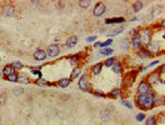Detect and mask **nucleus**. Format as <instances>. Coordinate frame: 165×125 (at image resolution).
<instances>
[{"label": "nucleus", "mask_w": 165, "mask_h": 125, "mask_svg": "<svg viewBox=\"0 0 165 125\" xmlns=\"http://www.w3.org/2000/svg\"><path fill=\"white\" fill-rule=\"evenodd\" d=\"M136 105L144 108V109H153L155 106V94L153 91L148 94H138L136 97Z\"/></svg>", "instance_id": "nucleus-1"}, {"label": "nucleus", "mask_w": 165, "mask_h": 125, "mask_svg": "<svg viewBox=\"0 0 165 125\" xmlns=\"http://www.w3.org/2000/svg\"><path fill=\"white\" fill-rule=\"evenodd\" d=\"M139 36H140V40H141V45L143 48H148V45H149L151 41H153V33H151L150 29H140V30L138 31Z\"/></svg>", "instance_id": "nucleus-2"}, {"label": "nucleus", "mask_w": 165, "mask_h": 125, "mask_svg": "<svg viewBox=\"0 0 165 125\" xmlns=\"http://www.w3.org/2000/svg\"><path fill=\"white\" fill-rule=\"evenodd\" d=\"M45 51H46L48 58H56L60 54V47L58 44H52V45H49Z\"/></svg>", "instance_id": "nucleus-3"}, {"label": "nucleus", "mask_w": 165, "mask_h": 125, "mask_svg": "<svg viewBox=\"0 0 165 125\" xmlns=\"http://www.w3.org/2000/svg\"><path fill=\"white\" fill-rule=\"evenodd\" d=\"M130 45H132L133 49H135L136 51H140V50L143 49L141 40H140V36H139L138 33H136V34H134V35H132V38H130Z\"/></svg>", "instance_id": "nucleus-4"}, {"label": "nucleus", "mask_w": 165, "mask_h": 125, "mask_svg": "<svg viewBox=\"0 0 165 125\" xmlns=\"http://www.w3.org/2000/svg\"><path fill=\"white\" fill-rule=\"evenodd\" d=\"M1 12H3V15L5 16V18H13L14 14H15L14 5H11V4H5V5L3 6V9H1Z\"/></svg>", "instance_id": "nucleus-5"}, {"label": "nucleus", "mask_w": 165, "mask_h": 125, "mask_svg": "<svg viewBox=\"0 0 165 125\" xmlns=\"http://www.w3.org/2000/svg\"><path fill=\"white\" fill-rule=\"evenodd\" d=\"M151 91V85L146 80H143L140 84L138 85V94H148Z\"/></svg>", "instance_id": "nucleus-6"}, {"label": "nucleus", "mask_w": 165, "mask_h": 125, "mask_svg": "<svg viewBox=\"0 0 165 125\" xmlns=\"http://www.w3.org/2000/svg\"><path fill=\"white\" fill-rule=\"evenodd\" d=\"M107 11V5H105L104 3H98L94 8V10H93V15L94 16H103V14Z\"/></svg>", "instance_id": "nucleus-7"}, {"label": "nucleus", "mask_w": 165, "mask_h": 125, "mask_svg": "<svg viewBox=\"0 0 165 125\" xmlns=\"http://www.w3.org/2000/svg\"><path fill=\"white\" fill-rule=\"evenodd\" d=\"M78 86H79L80 90H84V91L90 90V89H89V88H90V85H89V80H88V76H86V75H83V76L79 78Z\"/></svg>", "instance_id": "nucleus-8"}, {"label": "nucleus", "mask_w": 165, "mask_h": 125, "mask_svg": "<svg viewBox=\"0 0 165 125\" xmlns=\"http://www.w3.org/2000/svg\"><path fill=\"white\" fill-rule=\"evenodd\" d=\"M33 58H34V59H35L36 61H44L46 58H48V55H46V51H45V50H43V49H38L34 53Z\"/></svg>", "instance_id": "nucleus-9"}, {"label": "nucleus", "mask_w": 165, "mask_h": 125, "mask_svg": "<svg viewBox=\"0 0 165 125\" xmlns=\"http://www.w3.org/2000/svg\"><path fill=\"white\" fill-rule=\"evenodd\" d=\"M77 44H78V36L73 35V36H69V38L66 39L65 47H66L68 49H71V48H74Z\"/></svg>", "instance_id": "nucleus-10"}, {"label": "nucleus", "mask_w": 165, "mask_h": 125, "mask_svg": "<svg viewBox=\"0 0 165 125\" xmlns=\"http://www.w3.org/2000/svg\"><path fill=\"white\" fill-rule=\"evenodd\" d=\"M148 50H149V53L150 54H156V53H159V50H160V47H159V43L158 41H151V43L148 45Z\"/></svg>", "instance_id": "nucleus-11"}, {"label": "nucleus", "mask_w": 165, "mask_h": 125, "mask_svg": "<svg viewBox=\"0 0 165 125\" xmlns=\"http://www.w3.org/2000/svg\"><path fill=\"white\" fill-rule=\"evenodd\" d=\"M70 83H71V79H68V78H63V79H60V80H58L56 81V86H59V88H68L70 85Z\"/></svg>", "instance_id": "nucleus-12"}, {"label": "nucleus", "mask_w": 165, "mask_h": 125, "mask_svg": "<svg viewBox=\"0 0 165 125\" xmlns=\"http://www.w3.org/2000/svg\"><path fill=\"white\" fill-rule=\"evenodd\" d=\"M160 80V78H159V73H151L149 76H148V83L151 85V84H155L156 81H159Z\"/></svg>", "instance_id": "nucleus-13"}, {"label": "nucleus", "mask_w": 165, "mask_h": 125, "mask_svg": "<svg viewBox=\"0 0 165 125\" xmlns=\"http://www.w3.org/2000/svg\"><path fill=\"white\" fill-rule=\"evenodd\" d=\"M111 68H113V72L115 73V74H118V75L121 74V73H123V70H124V68H123V64H121L120 61H115Z\"/></svg>", "instance_id": "nucleus-14"}, {"label": "nucleus", "mask_w": 165, "mask_h": 125, "mask_svg": "<svg viewBox=\"0 0 165 125\" xmlns=\"http://www.w3.org/2000/svg\"><path fill=\"white\" fill-rule=\"evenodd\" d=\"M101 70H103V63H96L91 69V74L93 75H99L101 73Z\"/></svg>", "instance_id": "nucleus-15"}, {"label": "nucleus", "mask_w": 165, "mask_h": 125, "mask_svg": "<svg viewBox=\"0 0 165 125\" xmlns=\"http://www.w3.org/2000/svg\"><path fill=\"white\" fill-rule=\"evenodd\" d=\"M81 72H83V69L80 68V66H75V68H73V72H71V74H70V79L73 80V79L80 76Z\"/></svg>", "instance_id": "nucleus-16"}, {"label": "nucleus", "mask_w": 165, "mask_h": 125, "mask_svg": "<svg viewBox=\"0 0 165 125\" xmlns=\"http://www.w3.org/2000/svg\"><path fill=\"white\" fill-rule=\"evenodd\" d=\"M150 55H151V54L149 53V50L145 49V48H143L140 51H138V56L140 58V59H148Z\"/></svg>", "instance_id": "nucleus-17"}, {"label": "nucleus", "mask_w": 165, "mask_h": 125, "mask_svg": "<svg viewBox=\"0 0 165 125\" xmlns=\"http://www.w3.org/2000/svg\"><path fill=\"white\" fill-rule=\"evenodd\" d=\"M125 19L119 16V18H113V19H107L105 20V24H120V23H124Z\"/></svg>", "instance_id": "nucleus-18"}, {"label": "nucleus", "mask_w": 165, "mask_h": 125, "mask_svg": "<svg viewBox=\"0 0 165 125\" xmlns=\"http://www.w3.org/2000/svg\"><path fill=\"white\" fill-rule=\"evenodd\" d=\"M13 73H15V69L11 66V64L5 65V66L3 68V74L5 75V76H8V75H10V74H13Z\"/></svg>", "instance_id": "nucleus-19"}, {"label": "nucleus", "mask_w": 165, "mask_h": 125, "mask_svg": "<svg viewBox=\"0 0 165 125\" xmlns=\"http://www.w3.org/2000/svg\"><path fill=\"white\" fill-rule=\"evenodd\" d=\"M100 55H104V56H109V55H113L114 50L113 48H104V49H100Z\"/></svg>", "instance_id": "nucleus-20"}, {"label": "nucleus", "mask_w": 165, "mask_h": 125, "mask_svg": "<svg viewBox=\"0 0 165 125\" xmlns=\"http://www.w3.org/2000/svg\"><path fill=\"white\" fill-rule=\"evenodd\" d=\"M100 119L103 120V122H108V120H110V111L109 110H103L100 112Z\"/></svg>", "instance_id": "nucleus-21"}, {"label": "nucleus", "mask_w": 165, "mask_h": 125, "mask_svg": "<svg viewBox=\"0 0 165 125\" xmlns=\"http://www.w3.org/2000/svg\"><path fill=\"white\" fill-rule=\"evenodd\" d=\"M143 8H144L143 1H135V3L133 4V11H135V12L140 11V10L143 9Z\"/></svg>", "instance_id": "nucleus-22"}, {"label": "nucleus", "mask_w": 165, "mask_h": 125, "mask_svg": "<svg viewBox=\"0 0 165 125\" xmlns=\"http://www.w3.org/2000/svg\"><path fill=\"white\" fill-rule=\"evenodd\" d=\"M123 31H124V28H118V29H114V30H111L110 33H108V36H109V38H111V36L119 35V34H121Z\"/></svg>", "instance_id": "nucleus-23"}, {"label": "nucleus", "mask_w": 165, "mask_h": 125, "mask_svg": "<svg viewBox=\"0 0 165 125\" xmlns=\"http://www.w3.org/2000/svg\"><path fill=\"white\" fill-rule=\"evenodd\" d=\"M156 120H158V119H156V116L151 115V116H149V118L145 119V125H155Z\"/></svg>", "instance_id": "nucleus-24"}, {"label": "nucleus", "mask_w": 165, "mask_h": 125, "mask_svg": "<svg viewBox=\"0 0 165 125\" xmlns=\"http://www.w3.org/2000/svg\"><path fill=\"white\" fill-rule=\"evenodd\" d=\"M115 61H116V60H115V58H108V59L104 61V64H103V65H104V66H107V68H111Z\"/></svg>", "instance_id": "nucleus-25"}, {"label": "nucleus", "mask_w": 165, "mask_h": 125, "mask_svg": "<svg viewBox=\"0 0 165 125\" xmlns=\"http://www.w3.org/2000/svg\"><path fill=\"white\" fill-rule=\"evenodd\" d=\"M29 81H30V80H29L28 75H25V74L19 75V78H18V83H22V84H28Z\"/></svg>", "instance_id": "nucleus-26"}, {"label": "nucleus", "mask_w": 165, "mask_h": 125, "mask_svg": "<svg viewBox=\"0 0 165 125\" xmlns=\"http://www.w3.org/2000/svg\"><path fill=\"white\" fill-rule=\"evenodd\" d=\"M18 78H19L18 74H16V73H13V74H10V75H8L5 79H6L8 81H14V83H16V81H18Z\"/></svg>", "instance_id": "nucleus-27"}, {"label": "nucleus", "mask_w": 165, "mask_h": 125, "mask_svg": "<svg viewBox=\"0 0 165 125\" xmlns=\"http://www.w3.org/2000/svg\"><path fill=\"white\" fill-rule=\"evenodd\" d=\"M78 4L81 8H84V9H86V8H89L91 5V1L90 0H80V1H78Z\"/></svg>", "instance_id": "nucleus-28"}, {"label": "nucleus", "mask_w": 165, "mask_h": 125, "mask_svg": "<svg viewBox=\"0 0 165 125\" xmlns=\"http://www.w3.org/2000/svg\"><path fill=\"white\" fill-rule=\"evenodd\" d=\"M120 47H121V49L128 50V49L130 48V40H129V39H123L121 44H120Z\"/></svg>", "instance_id": "nucleus-29"}, {"label": "nucleus", "mask_w": 165, "mask_h": 125, "mask_svg": "<svg viewBox=\"0 0 165 125\" xmlns=\"http://www.w3.org/2000/svg\"><path fill=\"white\" fill-rule=\"evenodd\" d=\"M35 84H36V85H44V86H49V85H52V84H50V83H48V81H46L45 79H43V78L36 79Z\"/></svg>", "instance_id": "nucleus-30"}, {"label": "nucleus", "mask_w": 165, "mask_h": 125, "mask_svg": "<svg viewBox=\"0 0 165 125\" xmlns=\"http://www.w3.org/2000/svg\"><path fill=\"white\" fill-rule=\"evenodd\" d=\"M11 66L14 68L15 70H22L23 69V64L20 61H13L11 63Z\"/></svg>", "instance_id": "nucleus-31"}, {"label": "nucleus", "mask_w": 165, "mask_h": 125, "mask_svg": "<svg viewBox=\"0 0 165 125\" xmlns=\"http://www.w3.org/2000/svg\"><path fill=\"white\" fill-rule=\"evenodd\" d=\"M78 60H79V54H75V55L69 58V63H70V64H73V65L77 64Z\"/></svg>", "instance_id": "nucleus-32"}, {"label": "nucleus", "mask_w": 165, "mask_h": 125, "mask_svg": "<svg viewBox=\"0 0 165 125\" xmlns=\"http://www.w3.org/2000/svg\"><path fill=\"white\" fill-rule=\"evenodd\" d=\"M110 97H119V95H120V89H119V88H114V89L111 90V91H110Z\"/></svg>", "instance_id": "nucleus-33"}, {"label": "nucleus", "mask_w": 165, "mask_h": 125, "mask_svg": "<svg viewBox=\"0 0 165 125\" xmlns=\"http://www.w3.org/2000/svg\"><path fill=\"white\" fill-rule=\"evenodd\" d=\"M6 101V94L5 93H0V106H3Z\"/></svg>", "instance_id": "nucleus-34"}, {"label": "nucleus", "mask_w": 165, "mask_h": 125, "mask_svg": "<svg viewBox=\"0 0 165 125\" xmlns=\"http://www.w3.org/2000/svg\"><path fill=\"white\" fill-rule=\"evenodd\" d=\"M113 44V39H108L107 41H104V43H101V49H104V48H108L110 47V45Z\"/></svg>", "instance_id": "nucleus-35"}, {"label": "nucleus", "mask_w": 165, "mask_h": 125, "mask_svg": "<svg viewBox=\"0 0 165 125\" xmlns=\"http://www.w3.org/2000/svg\"><path fill=\"white\" fill-rule=\"evenodd\" d=\"M13 93H14L15 97H20V95L24 93V89H23V88H18V89H14V91H13Z\"/></svg>", "instance_id": "nucleus-36"}, {"label": "nucleus", "mask_w": 165, "mask_h": 125, "mask_svg": "<svg viewBox=\"0 0 165 125\" xmlns=\"http://www.w3.org/2000/svg\"><path fill=\"white\" fill-rule=\"evenodd\" d=\"M145 119H146V116H145L144 112H139V114L136 115V120H138V122H144Z\"/></svg>", "instance_id": "nucleus-37"}, {"label": "nucleus", "mask_w": 165, "mask_h": 125, "mask_svg": "<svg viewBox=\"0 0 165 125\" xmlns=\"http://www.w3.org/2000/svg\"><path fill=\"white\" fill-rule=\"evenodd\" d=\"M164 104L165 103V99H163L162 97H156L155 95V105H159V104Z\"/></svg>", "instance_id": "nucleus-38"}, {"label": "nucleus", "mask_w": 165, "mask_h": 125, "mask_svg": "<svg viewBox=\"0 0 165 125\" xmlns=\"http://www.w3.org/2000/svg\"><path fill=\"white\" fill-rule=\"evenodd\" d=\"M121 104H123V105H124V106L128 108V109H133V105H132V104H130V103L128 101V100H121Z\"/></svg>", "instance_id": "nucleus-39"}, {"label": "nucleus", "mask_w": 165, "mask_h": 125, "mask_svg": "<svg viewBox=\"0 0 165 125\" xmlns=\"http://www.w3.org/2000/svg\"><path fill=\"white\" fill-rule=\"evenodd\" d=\"M31 73L34 75H38L39 78H43V74H41V72H40L39 69H31Z\"/></svg>", "instance_id": "nucleus-40"}, {"label": "nucleus", "mask_w": 165, "mask_h": 125, "mask_svg": "<svg viewBox=\"0 0 165 125\" xmlns=\"http://www.w3.org/2000/svg\"><path fill=\"white\" fill-rule=\"evenodd\" d=\"M93 94L94 95H96V97H101V98H105L107 95H105L103 91H99V90H95V91H93Z\"/></svg>", "instance_id": "nucleus-41"}, {"label": "nucleus", "mask_w": 165, "mask_h": 125, "mask_svg": "<svg viewBox=\"0 0 165 125\" xmlns=\"http://www.w3.org/2000/svg\"><path fill=\"white\" fill-rule=\"evenodd\" d=\"M158 64H159V61H158V60H154V61H151L149 65H145V66H146V69H148V68H153V66L158 65Z\"/></svg>", "instance_id": "nucleus-42"}, {"label": "nucleus", "mask_w": 165, "mask_h": 125, "mask_svg": "<svg viewBox=\"0 0 165 125\" xmlns=\"http://www.w3.org/2000/svg\"><path fill=\"white\" fill-rule=\"evenodd\" d=\"M95 40H96V36H95V35L86 38V41H88V43H93V41H95Z\"/></svg>", "instance_id": "nucleus-43"}, {"label": "nucleus", "mask_w": 165, "mask_h": 125, "mask_svg": "<svg viewBox=\"0 0 165 125\" xmlns=\"http://www.w3.org/2000/svg\"><path fill=\"white\" fill-rule=\"evenodd\" d=\"M159 120H160V122H165V111L159 114Z\"/></svg>", "instance_id": "nucleus-44"}, {"label": "nucleus", "mask_w": 165, "mask_h": 125, "mask_svg": "<svg viewBox=\"0 0 165 125\" xmlns=\"http://www.w3.org/2000/svg\"><path fill=\"white\" fill-rule=\"evenodd\" d=\"M159 73H160V74H165V63L159 68Z\"/></svg>", "instance_id": "nucleus-45"}, {"label": "nucleus", "mask_w": 165, "mask_h": 125, "mask_svg": "<svg viewBox=\"0 0 165 125\" xmlns=\"http://www.w3.org/2000/svg\"><path fill=\"white\" fill-rule=\"evenodd\" d=\"M160 28H162L163 30H165V18L162 20V22H160Z\"/></svg>", "instance_id": "nucleus-46"}, {"label": "nucleus", "mask_w": 165, "mask_h": 125, "mask_svg": "<svg viewBox=\"0 0 165 125\" xmlns=\"http://www.w3.org/2000/svg\"><path fill=\"white\" fill-rule=\"evenodd\" d=\"M145 70H146V66H140L138 72H139V73H143V72H145Z\"/></svg>", "instance_id": "nucleus-47"}, {"label": "nucleus", "mask_w": 165, "mask_h": 125, "mask_svg": "<svg viewBox=\"0 0 165 125\" xmlns=\"http://www.w3.org/2000/svg\"><path fill=\"white\" fill-rule=\"evenodd\" d=\"M94 48H101V43H100V41H96V43L94 44Z\"/></svg>", "instance_id": "nucleus-48"}, {"label": "nucleus", "mask_w": 165, "mask_h": 125, "mask_svg": "<svg viewBox=\"0 0 165 125\" xmlns=\"http://www.w3.org/2000/svg\"><path fill=\"white\" fill-rule=\"evenodd\" d=\"M136 20H138V18H135V16H134V18L130 19V22H136Z\"/></svg>", "instance_id": "nucleus-49"}, {"label": "nucleus", "mask_w": 165, "mask_h": 125, "mask_svg": "<svg viewBox=\"0 0 165 125\" xmlns=\"http://www.w3.org/2000/svg\"><path fill=\"white\" fill-rule=\"evenodd\" d=\"M163 38H164V39H165V35H163Z\"/></svg>", "instance_id": "nucleus-50"}, {"label": "nucleus", "mask_w": 165, "mask_h": 125, "mask_svg": "<svg viewBox=\"0 0 165 125\" xmlns=\"http://www.w3.org/2000/svg\"><path fill=\"white\" fill-rule=\"evenodd\" d=\"M119 125H124V124H119Z\"/></svg>", "instance_id": "nucleus-51"}, {"label": "nucleus", "mask_w": 165, "mask_h": 125, "mask_svg": "<svg viewBox=\"0 0 165 125\" xmlns=\"http://www.w3.org/2000/svg\"><path fill=\"white\" fill-rule=\"evenodd\" d=\"M0 76H1V73H0Z\"/></svg>", "instance_id": "nucleus-52"}]
</instances>
